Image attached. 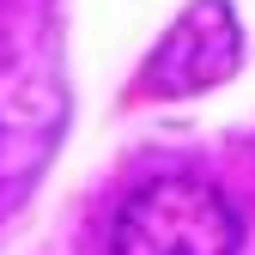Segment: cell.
<instances>
[{
    "label": "cell",
    "instance_id": "6da1fadb",
    "mask_svg": "<svg viewBox=\"0 0 255 255\" xmlns=\"http://www.w3.org/2000/svg\"><path fill=\"white\" fill-rule=\"evenodd\" d=\"M237 207L201 176H152L122 201L110 255H237Z\"/></svg>",
    "mask_w": 255,
    "mask_h": 255
},
{
    "label": "cell",
    "instance_id": "7a4b0ae2",
    "mask_svg": "<svg viewBox=\"0 0 255 255\" xmlns=\"http://www.w3.org/2000/svg\"><path fill=\"white\" fill-rule=\"evenodd\" d=\"M237 55H243V30H237L231 0H195L152 43L134 98H195V91H213L219 79L237 73Z\"/></svg>",
    "mask_w": 255,
    "mask_h": 255
}]
</instances>
